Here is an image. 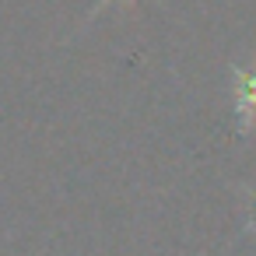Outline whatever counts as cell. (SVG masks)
<instances>
[{"label": "cell", "mask_w": 256, "mask_h": 256, "mask_svg": "<svg viewBox=\"0 0 256 256\" xmlns=\"http://www.w3.org/2000/svg\"><path fill=\"white\" fill-rule=\"evenodd\" d=\"M238 126L249 130L256 123V67L238 70Z\"/></svg>", "instance_id": "1"}]
</instances>
